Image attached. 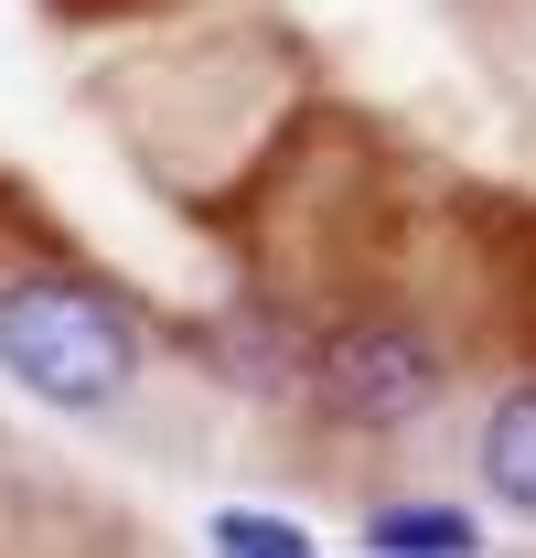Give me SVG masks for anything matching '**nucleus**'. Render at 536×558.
I'll use <instances>...</instances> for the list:
<instances>
[{
    "label": "nucleus",
    "mask_w": 536,
    "mask_h": 558,
    "mask_svg": "<svg viewBox=\"0 0 536 558\" xmlns=\"http://www.w3.org/2000/svg\"><path fill=\"white\" fill-rule=\"evenodd\" d=\"M204 537L226 558H312V526H301V515H268V505H226Z\"/></svg>",
    "instance_id": "5"
},
{
    "label": "nucleus",
    "mask_w": 536,
    "mask_h": 558,
    "mask_svg": "<svg viewBox=\"0 0 536 558\" xmlns=\"http://www.w3.org/2000/svg\"><path fill=\"white\" fill-rule=\"evenodd\" d=\"M312 365H322L312 387H322V409L343 429H407V418L440 398V354H429V333H407V323H354Z\"/></svg>",
    "instance_id": "2"
},
{
    "label": "nucleus",
    "mask_w": 536,
    "mask_h": 558,
    "mask_svg": "<svg viewBox=\"0 0 536 558\" xmlns=\"http://www.w3.org/2000/svg\"><path fill=\"white\" fill-rule=\"evenodd\" d=\"M0 376L65 418H97L139 387V333L97 279H0Z\"/></svg>",
    "instance_id": "1"
},
{
    "label": "nucleus",
    "mask_w": 536,
    "mask_h": 558,
    "mask_svg": "<svg viewBox=\"0 0 536 558\" xmlns=\"http://www.w3.org/2000/svg\"><path fill=\"white\" fill-rule=\"evenodd\" d=\"M365 548H387V558H472L483 526H472L462 505H376L365 515Z\"/></svg>",
    "instance_id": "4"
},
{
    "label": "nucleus",
    "mask_w": 536,
    "mask_h": 558,
    "mask_svg": "<svg viewBox=\"0 0 536 558\" xmlns=\"http://www.w3.org/2000/svg\"><path fill=\"white\" fill-rule=\"evenodd\" d=\"M483 484L504 494V515L536 526V387H504L483 418Z\"/></svg>",
    "instance_id": "3"
}]
</instances>
